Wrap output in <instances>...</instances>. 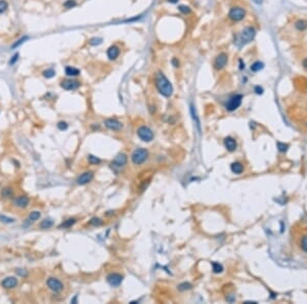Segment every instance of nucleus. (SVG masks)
Returning a JSON list of instances; mask_svg holds the SVG:
<instances>
[{
  "label": "nucleus",
  "mask_w": 307,
  "mask_h": 304,
  "mask_svg": "<svg viewBox=\"0 0 307 304\" xmlns=\"http://www.w3.org/2000/svg\"><path fill=\"white\" fill-rule=\"evenodd\" d=\"M301 248L305 253H307V235H304L301 240Z\"/></svg>",
  "instance_id": "obj_35"
},
{
  "label": "nucleus",
  "mask_w": 307,
  "mask_h": 304,
  "mask_svg": "<svg viewBox=\"0 0 307 304\" xmlns=\"http://www.w3.org/2000/svg\"><path fill=\"white\" fill-rule=\"evenodd\" d=\"M126 164H127V156L125 154H119L117 157L113 160L112 168L115 170L121 169Z\"/></svg>",
  "instance_id": "obj_8"
},
{
  "label": "nucleus",
  "mask_w": 307,
  "mask_h": 304,
  "mask_svg": "<svg viewBox=\"0 0 307 304\" xmlns=\"http://www.w3.org/2000/svg\"><path fill=\"white\" fill-rule=\"evenodd\" d=\"M61 86L63 87L65 90H75L80 86V83H79L77 80H72V79H68V80H63V82L61 83Z\"/></svg>",
  "instance_id": "obj_11"
},
{
  "label": "nucleus",
  "mask_w": 307,
  "mask_h": 304,
  "mask_svg": "<svg viewBox=\"0 0 307 304\" xmlns=\"http://www.w3.org/2000/svg\"><path fill=\"white\" fill-rule=\"evenodd\" d=\"M149 157V153L145 149H137L133 152L131 156V160L133 164L135 165H140L145 161Z\"/></svg>",
  "instance_id": "obj_3"
},
{
  "label": "nucleus",
  "mask_w": 307,
  "mask_h": 304,
  "mask_svg": "<svg viewBox=\"0 0 307 304\" xmlns=\"http://www.w3.org/2000/svg\"><path fill=\"white\" fill-rule=\"evenodd\" d=\"M263 68H264V64H263V63H262V61H255V63H254V64L251 66V71H253V72H259V71H261V70L263 69Z\"/></svg>",
  "instance_id": "obj_21"
},
{
  "label": "nucleus",
  "mask_w": 307,
  "mask_h": 304,
  "mask_svg": "<svg viewBox=\"0 0 307 304\" xmlns=\"http://www.w3.org/2000/svg\"><path fill=\"white\" fill-rule=\"evenodd\" d=\"M7 7H8L7 2H6V1H4V0H0V15L6 11Z\"/></svg>",
  "instance_id": "obj_30"
},
{
  "label": "nucleus",
  "mask_w": 307,
  "mask_h": 304,
  "mask_svg": "<svg viewBox=\"0 0 307 304\" xmlns=\"http://www.w3.org/2000/svg\"><path fill=\"white\" fill-rule=\"evenodd\" d=\"M105 125L111 130H120L122 128V123L116 119H112V118L107 119L105 121Z\"/></svg>",
  "instance_id": "obj_14"
},
{
  "label": "nucleus",
  "mask_w": 307,
  "mask_h": 304,
  "mask_svg": "<svg viewBox=\"0 0 307 304\" xmlns=\"http://www.w3.org/2000/svg\"><path fill=\"white\" fill-rule=\"evenodd\" d=\"M254 3H256V4H262L263 3L264 0H252Z\"/></svg>",
  "instance_id": "obj_44"
},
{
  "label": "nucleus",
  "mask_w": 307,
  "mask_h": 304,
  "mask_svg": "<svg viewBox=\"0 0 307 304\" xmlns=\"http://www.w3.org/2000/svg\"><path fill=\"white\" fill-rule=\"evenodd\" d=\"M156 86L159 92L165 97H170L173 94V86L163 73H158L155 78Z\"/></svg>",
  "instance_id": "obj_1"
},
{
  "label": "nucleus",
  "mask_w": 307,
  "mask_h": 304,
  "mask_svg": "<svg viewBox=\"0 0 307 304\" xmlns=\"http://www.w3.org/2000/svg\"><path fill=\"white\" fill-rule=\"evenodd\" d=\"M92 178H93V172L86 171L78 177L77 183L80 184V185H84V184H87L88 182H90L92 180Z\"/></svg>",
  "instance_id": "obj_12"
},
{
  "label": "nucleus",
  "mask_w": 307,
  "mask_h": 304,
  "mask_svg": "<svg viewBox=\"0 0 307 304\" xmlns=\"http://www.w3.org/2000/svg\"><path fill=\"white\" fill-rule=\"evenodd\" d=\"M13 204L19 208H26L29 205V198L26 196H20L15 198Z\"/></svg>",
  "instance_id": "obj_16"
},
{
  "label": "nucleus",
  "mask_w": 307,
  "mask_h": 304,
  "mask_svg": "<svg viewBox=\"0 0 307 304\" xmlns=\"http://www.w3.org/2000/svg\"><path fill=\"white\" fill-rule=\"evenodd\" d=\"M57 128H59V130H61V131H63V130L68 129V124H67L66 122L61 121V122L57 123Z\"/></svg>",
  "instance_id": "obj_38"
},
{
  "label": "nucleus",
  "mask_w": 307,
  "mask_h": 304,
  "mask_svg": "<svg viewBox=\"0 0 307 304\" xmlns=\"http://www.w3.org/2000/svg\"><path fill=\"white\" fill-rule=\"evenodd\" d=\"M288 147H289V145H287V143H284V142H278V149L280 151V152H287L288 150Z\"/></svg>",
  "instance_id": "obj_34"
},
{
  "label": "nucleus",
  "mask_w": 307,
  "mask_h": 304,
  "mask_svg": "<svg viewBox=\"0 0 307 304\" xmlns=\"http://www.w3.org/2000/svg\"><path fill=\"white\" fill-rule=\"evenodd\" d=\"M46 284H47V287H48L51 291H53V292H55V293L61 292V291H63V283H61L59 280H57V279H55V277H49L48 280H47Z\"/></svg>",
  "instance_id": "obj_7"
},
{
  "label": "nucleus",
  "mask_w": 307,
  "mask_h": 304,
  "mask_svg": "<svg viewBox=\"0 0 307 304\" xmlns=\"http://www.w3.org/2000/svg\"><path fill=\"white\" fill-rule=\"evenodd\" d=\"M1 286L5 289H12L17 286V280L15 277H7L1 282Z\"/></svg>",
  "instance_id": "obj_13"
},
{
  "label": "nucleus",
  "mask_w": 307,
  "mask_h": 304,
  "mask_svg": "<svg viewBox=\"0 0 307 304\" xmlns=\"http://www.w3.org/2000/svg\"><path fill=\"white\" fill-rule=\"evenodd\" d=\"M302 65H303V67H304L305 69H306V70H307V57H305V59H303V61H302Z\"/></svg>",
  "instance_id": "obj_43"
},
{
  "label": "nucleus",
  "mask_w": 307,
  "mask_h": 304,
  "mask_svg": "<svg viewBox=\"0 0 307 304\" xmlns=\"http://www.w3.org/2000/svg\"><path fill=\"white\" fill-rule=\"evenodd\" d=\"M76 222V220L74 218H71V219H69V220L65 221L63 223H61V227H70V226H72L74 224V223Z\"/></svg>",
  "instance_id": "obj_32"
},
{
  "label": "nucleus",
  "mask_w": 307,
  "mask_h": 304,
  "mask_svg": "<svg viewBox=\"0 0 307 304\" xmlns=\"http://www.w3.org/2000/svg\"><path fill=\"white\" fill-rule=\"evenodd\" d=\"M42 74H43V76L45 78H52L55 75V72H54L53 69H48V70H45Z\"/></svg>",
  "instance_id": "obj_26"
},
{
  "label": "nucleus",
  "mask_w": 307,
  "mask_h": 304,
  "mask_svg": "<svg viewBox=\"0 0 307 304\" xmlns=\"http://www.w3.org/2000/svg\"><path fill=\"white\" fill-rule=\"evenodd\" d=\"M27 39H28V37H26V36L23 37V38H21L20 40H17V42H15V43H13V44H12L11 48H15V47L20 46V45L22 44V43H24L25 40H27Z\"/></svg>",
  "instance_id": "obj_37"
},
{
  "label": "nucleus",
  "mask_w": 307,
  "mask_h": 304,
  "mask_svg": "<svg viewBox=\"0 0 307 304\" xmlns=\"http://www.w3.org/2000/svg\"><path fill=\"white\" fill-rule=\"evenodd\" d=\"M90 224H92V225L94 226H98L101 224V220H100L99 218H96V217H94V218H92L90 220Z\"/></svg>",
  "instance_id": "obj_39"
},
{
  "label": "nucleus",
  "mask_w": 307,
  "mask_h": 304,
  "mask_svg": "<svg viewBox=\"0 0 307 304\" xmlns=\"http://www.w3.org/2000/svg\"><path fill=\"white\" fill-rule=\"evenodd\" d=\"M66 74L68 76H71V77L78 76L79 74H80V70H78L77 68H74V67H67Z\"/></svg>",
  "instance_id": "obj_20"
},
{
  "label": "nucleus",
  "mask_w": 307,
  "mask_h": 304,
  "mask_svg": "<svg viewBox=\"0 0 307 304\" xmlns=\"http://www.w3.org/2000/svg\"><path fill=\"white\" fill-rule=\"evenodd\" d=\"M52 225H53V221L51 220V219H44V220L40 223V227H41L42 229H48V228H50Z\"/></svg>",
  "instance_id": "obj_22"
},
{
  "label": "nucleus",
  "mask_w": 307,
  "mask_h": 304,
  "mask_svg": "<svg viewBox=\"0 0 307 304\" xmlns=\"http://www.w3.org/2000/svg\"><path fill=\"white\" fill-rule=\"evenodd\" d=\"M256 36V30L253 27H246L242 30L240 35L238 36L236 41H234L238 46H243L252 41Z\"/></svg>",
  "instance_id": "obj_2"
},
{
  "label": "nucleus",
  "mask_w": 307,
  "mask_h": 304,
  "mask_svg": "<svg viewBox=\"0 0 307 304\" xmlns=\"http://www.w3.org/2000/svg\"><path fill=\"white\" fill-rule=\"evenodd\" d=\"M77 5V2L75 0H67L66 2L63 3V6L66 8H73Z\"/></svg>",
  "instance_id": "obj_29"
},
{
  "label": "nucleus",
  "mask_w": 307,
  "mask_h": 304,
  "mask_svg": "<svg viewBox=\"0 0 307 304\" xmlns=\"http://www.w3.org/2000/svg\"><path fill=\"white\" fill-rule=\"evenodd\" d=\"M230 169L236 174H241L242 172L244 171V167H243V165L240 162H234L230 165Z\"/></svg>",
  "instance_id": "obj_18"
},
{
  "label": "nucleus",
  "mask_w": 307,
  "mask_h": 304,
  "mask_svg": "<svg viewBox=\"0 0 307 304\" xmlns=\"http://www.w3.org/2000/svg\"><path fill=\"white\" fill-rule=\"evenodd\" d=\"M101 42H102L101 38L94 37V38H91V39L89 40V44H90V45H98V44H100Z\"/></svg>",
  "instance_id": "obj_33"
},
{
  "label": "nucleus",
  "mask_w": 307,
  "mask_h": 304,
  "mask_svg": "<svg viewBox=\"0 0 307 304\" xmlns=\"http://www.w3.org/2000/svg\"><path fill=\"white\" fill-rule=\"evenodd\" d=\"M224 145H225V147H226V150L229 151V152H234V151H236V147H238V145H236V141L232 137H226V138H225V139H224Z\"/></svg>",
  "instance_id": "obj_17"
},
{
  "label": "nucleus",
  "mask_w": 307,
  "mask_h": 304,
  "mask_svg": "<svg viewBox=\"0 0 307 304\" xmlns=\"http://www.w3.org/2000/svg\"><path fill=\"white\" fill-rule=\"evenodd\" d=\"M40 216H41L40 212H38V211H33V212H31V213H30L29 219L31 221H36V220H38V219L40 218Z\"/></svg>",
  "instance_id": "obj_24"
},
{
  "label": "nucleus",
  "mask_w": 307,
  "mask_h": 304,
  "mask_svg": "<svg viewBox=\"0 0 307 304\" xmlns=\"http://www.w3.org/2000/svg\"><path fill=\"white\" fill-rule=\"evenodd\" d=\"M255 92L257 94H262L263 93V88L261 87V86H255Z\"/></svg>",
  "instance_id": "obj_40"
},
{
  "label": "nucleus",
  "mask_w": 307,
  "mask_h": 304,
  "mask_svg": "<svg viewBox=\"0 0 307 304\" xmlns=\"http://www.w3.org/2000/svg\"><path fill=\"white\" fill-rule=\"evenodd\" d=\"M295 28L298 31H305L307 29V21L306 20H298L295 23Z\"/></svg>",
  "instance_id": "obj_19"
},
{
  "label": "nucleus",
  "mask_w": 307,
  "mask_h": 304,
  "mask_svg": "<svg viewBox=\"0 0 307 304\" xmlns=\"http://www.w3.org/2000/svg\"><path fill=\"white\" fill-rule=\"evenodd\" d=\"M242 101H243V95L242 94H234L225 103V109L228 112H234L242 105Z\"/></svg>",
  "instance_id": "obj_5"
},
{
  "label": "nucleus",
  "mask_w": 307,
  "mask_h": 304,
  "mask_svg": "<svg viewBox=\"0 0 307 304\" xmlns=\"http://www.w3.org/2000/svg\"><path fill=\"white\" fill-rule=\"evenodd\" d=\"M0 221L3 223H12L15 222V219L11 218V217H8V216L0 215Z\"/></svg>",
  "instance_id": "obj_28"
},
{
  "label": "nucleus",
  "mask_w": 307,
  "mask_h": 304,
  "mask_svg": "<svg viewBox=\"0 0 307 304\" xmlns=\"http://www.w3.org/2000/svg\"><path fill=\"white\" fill-rule=\"evenodd\" d=\"M107 55L111 61H115L120 55V48L117 45H112V46H110L107 48Z\"/></svg>",
  "instance_id": "obj_15"
},
{
  "label": "nucleus",
  "mask_w": 307,
  "mask_h": 304,
  "mask_svg": "<svg viewBox=\"0 0 307 304\" xmlns=\"http://www.w3.org/2000/svg\"><path fill=\"white\" fill-rule=\"evenodd\" d=\"M192 289V285L190 283H182L178 286V290L179 291H185V290H190Z\"/></svg>",
  "instance_id": "obj_31"
},
{
  "label": "nucleus",
  "mask_w": 307,
  "mask_h": 304,
  "mask_svg": "<svg viewBox=\"0 0 307 304\" xmlns=\"http://www.w3.org/2000/svg\"><path fill=\"white\" fill-rule=\"evenodd\" d=\"M245 17H246V10L240 6L230 8L228 12L229 20H232V22H241L242 20H244Z\"/></svg>",
  "instance_id": "obj_4"
},
{
  "label": "nucleus",
  "mask_w": 307,
  "mask_h": 304,
  "mask_svg": "<svg viewBox=\"0 0 307 304\" xmlns=\"http://www.w3.org/2000/svg\"><path fill=\"white\" fill-rule=\"evenodd\" d=\"M107 281L112 287H119L123 282V277L119 273H111L107 275Z\"/></svg>",
  "instance_id": "obj_10"
},
{
  "label": "nucleus",
  "mask_w": 307,
  "mask_h": 304,
  "mask_svg": "<svg viewBox=\"0 0 307 304\" xmlns=\"http://www.w3.org/2000/svg\"><path fill=\"white\" fill-rule=\"evenodd\" d=\"M178 9L180 10L182 13H184V15H188V13L192 11V9H190L188 6H185V5H180V6L178 7Z\"/></svg>",
  "instance_id": "obj_36"
},
{
  "label": "nucleus",
  "mask_w": 307,
  "mask_h": 304,
  "mask_svg": "<svg viewBox=\"0 0 307 304\" xmlns=\"http://www.w3.org/2000/svg\"><path fill=\"white\" fill-rule=\"evenodd\" d=\"M12 194H13V191H12L11 187H5V189H3L2 191H1L2 197H10Z\"/></svg>",
  "instance_id": "obj_27"
},
{
  "label": "nucleus",
  "mask_w": 307,
  "mask_h": 304,
  "mask_svg": "<svg viewBox=\"0 0 307 304\" xmlns=\"http://www.w3.org/2000/svg\"><path fill=\"white\" fill-rule=\"evenodd\" d=\"M227 61H228V57H227V54L226 53H220L219 55L216 57V59H215V61H214L215 69L222 70L227 65Z\"/></svg>",
  "instance_id": "obj_9"
},
{
  "label": "nucleus",
  "mask_w": 307,
  "mask_h": 304,
  "mask_svg": "<svg viewBox=\"0 0 307 304\" xmlns=\"http://www.w3.org/2000/svg\"><path fill=\"white\" fill-rule=\"evenodd\" d=\"M137 135H138L139 138H140L142 141H145V142H149L154 139L153 131H151V128L146 127V126H141V127H139L138 130H137Z\"/></svg>",
  "instance_id": "obj_6"
},
{
  "label": "nucleus",
  "mask_w": 307,
  "mask_h": 304,
  "mask_svg": "<svg viewBox=\"0 0 307 304\" xmlns=\"http://www.w3.org/2000/svg\"><path fill=\"white\" fill-rule=\"evenodd\" d=\"M212 267H213V271L215 273H219V272H221L223 270V266L218 262H212Z\"/></svg>",
  "instance_id": "obj_23"
},
{
  "label": "nucleus",
  "mask_w": 307,
  "mask_h": 304,
  "mask_svg": "<svg viewBox=\"0 0 307 304\" xmlns=\"http://www.w3.org/2000/svg\"><path fill=\"white\" fill-rule=\"evenodd\" d=\"M171 63H172V65H173L175 68H178V67H179V61H178V59H175V57H174V59H172Z\"/></svg>",
  "instance_id": "obj_42"
},
{
  "label": "nucleus",
  "mask_w": 307,
  "mask_h": 304,
  "mask_svg": "<svg viewBox=\"0 0 307 304\" xmlns=\"http://www.w3.org/2000/svg\"><path fill=\"white\" fill-rule=\"evenodd\" d=\"M17 59H19V53H15V55H13V57H11V59H10V61H9V64H10V65H13V64L15 63V61H17Z\"/></svg>",
  "instance_id": "obj_41"
},
{
  "label": "nucleus",
  "mask_w": 307,
  "mask_h": 304,
  "mask_svg": "<svg viewBox=\"0 0 307 304\" xmlns=\"http://www.w3.org/2000/svg\"><path fill=\"white\" fill-rule=\"evenodd\" d=\"M88 161H89V163L92 165H96V164H99L100 163V159L96 158L95 156H93V155H89V156H88Z\"/></svg>",
  "instance_id": "obj_25"
},
{
  "label": "nucleus",
  "mask_w": 307,
  "mask_h": 304,
  "mask_svg": "<svg viewBox=\"0 0 307 304\" xmlns=\"http://www.w3.org/2000/svg\"><path fill=\"white\" fill-rule=\"evenodd\" d=\"M168 1H169V2H171V3H176L178 0H168Z\"/></svg>",
  "instance_id": "obj_45"
}]
</instances>
